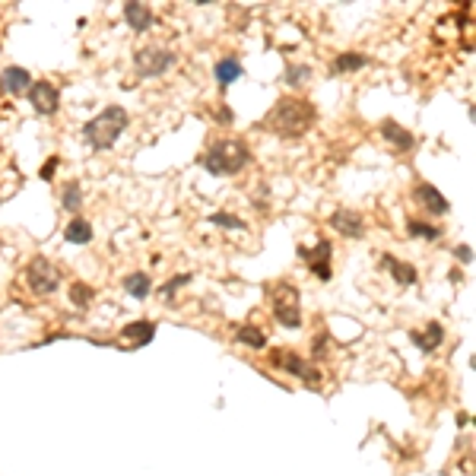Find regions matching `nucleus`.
Masks as SVG:
<instances>
[{
	"mask_svg": "<svg viewBox=\"0 0 476 476\" xmlns=\"http://www.w3.org/2000/svg\"><path fill=\"white\" fill-rule=\"evenodd\" d=\"M124 289H127V296H134V298H149V292H153V280H149V274H143V270H137V274H131L124 280Z\"/></svg>",
	"mask_w": 476,
	"mask_h": 476,
	"instance_id": "412c9836",
	"label": "nucleus"
},
{
	"mask_svg": "<svg viewBox=\"0 0 476 476\" xmlns=\"http://www.w3.org/2000/svg\"><path fill=\"white\" fill-rule=\"evenodd\" d=\"M153 337H156V324L153 321H134V324H127V328L121 330L118 346H124V350H137V346L153 343Z\"/></svg>",
	"mask_w": 476,
	"mask_h": 476,
	"instance_id": "f8f14e48",
	"label": "nucleus"
},
{
	"mask_svg": "<svg viewBox=\"0 0 476 476\" xmlns=\"http://www.w3.org/2000/svg\"><path fill=\"white\" fill-rule=\"evenodd\" d=\"M410 340H413V343H416L423 352H435L441 343H445V328H441L438 321H432L426 330H413Z\"/></svg>",
	"mask_w": 476,
	"mask_h": 476,
	"instance_id": "a211bd4d",
	"label": "nucleus"
},
{
	"mask_svg": "<svg viewBox=\"0 0 476 476\" xmlns=\"http://www.w3.org/2000/svg\"><path fill=\"white\" fill-rule=\"evenodd\" d=\"M60 207L70 210V213H77V210L83 207V188H80V181H67V185L60 188Z\"/></svg>",
	"mask_w": 476,
	"mask_h": 476,
	"instance_id": "b1692460",
	"label": "nucleus"
},
{
	"mask_svg": "<svg viewBox=\"0 0 476 476\" xmlns=\"http://www.w3.org/2000/svg\"><path fill=\"white\" fill-rule=\"evenodd\" d=\"M29 86H32V73L26 67H6L0 73V92H6V95L29 92Z\"/></svg>",
	"mask_w": 476,
	"mask_h": 476,
	"instance_id": "2eb2a0df",
	"label": "nucleus"
},
{
	"mask_svg": "<svg viewBox=\"0 0 476 476\" xmlns=\"http://www.w3.org/2000/svg\"><path fill=\"white\" fill-rule=\"evenodd\" d=\"M298 257H302V261L308 264V270L318 276V280L328 283L330 276H333V267H330L333 244H330V238H321V242L315 244V251H308V248H302V244H298Z\"/></svg>",
	"mask_w": 476,
	"mask_h": 476,
	"instance_id": "1a4fd4ad",
	"label": "nucleus"
},
{
	"mask_svg": "<svg viewBox=\"0 0 476 476\" xmlns=\"http://www.w3.org/2000/svg\"><path fill=\"white\" fill-rule=\"evenodd\" d=\"M381 137L391 143L397 153H410V149H416V137H413V131H406L404 124H397V121H381Z\"/></svg>",
	"mask_w": 476,
	"mask_h": 476,
	"instance_id": "ddd939ff",
	"label": "nucleus"
},
{
	"mask_svg": "<svg viewBox=\"0 0 476 476\" xmlns=\"http://www.w3.org/2000/svg\"><path fill=\"white\" fill-rule=\"evenodd\" d=\"M270 296V308H274V318L276 324H283V328L296 330L302 328V308H298V289L289 283H276L267 289Z\"/></svg>",
	"mask_w": 476,
	"mask_h": 476,
	"instance_id": "20e7f679",
	"label": "nucleus"
},
{
	"mask_svg": "<svg viewBox=\"0 0 476 476\" xmlns=\"http://www.w3.org/2000/svg\"><path fill=\"white\" fill-rule=\"evenodd\" d=\"M318 121V108L311 105L308 99H296V95H289V99H280L274 108H270V114L264 118V127H267L270 134H276V137H305V134L315 127Z\"/></svg>",
	"mask_w": 476,
	"mask_h": 476,
	"instance_id": "f257e3e1",
	"label": "nucleus"
},
{
	"mask_svg": "<svg viewBox=\"0 0 476 476\" xmlns=\"http://www.w3.org/2000/svg\"><path fill=\"white\" fill-rule=\"evenodd\" d=\"M235 340L244 346H251V350H264L267 346V333L261 328H254V324H242V328H235Z\"/></svg>",
	"mask_w": 476,
	"mask_h": 476,
	"instance_id": "4be33fe9",
	"label": "nucleus"
},
{
	"mask_svg": "<svg viewBox=\"0 0 476 476\" xmlns=\"http://www.w3.org/2000/svg\"><path fill=\"white\" fill-rule=\"evenodd\" d=\"M60 283H64V276L51 257H32V264L26 267V286L32 289V296H54Z\"/></svg>",
	"mask_w": 476,
	"mask_h": 476,
	"instance_id": "39448f33",
	"label": "nucleus"
},
{
	"mask_svg": "<svg viewBox=\"0 0 476 476\" xmlns=\"http://www.w3.org/2000/svg\"><path fill=\"white\" fill-rule=\"evenodd\" d=\"M210 222H213V226H222V229H232V232H244V229H248V222H244L242 216L226 213V210L213 213V216H210Z\"/></svg>",
	"mask_w": 476,
	"mask_h": 476,
	"instance_id": "a878e982",
	"label": "nucleus"
},
{
	"mask_svg": "<svg viewBox=\"0 0 476 476\" xmlns=\"http://www.w3.org/2000/svg\"><path fill=\"white\" fill-rule=\"evenodd\" d=\"M95 298V289L86 283H70V302L77 305V308H90V302Z\"/></svg>",
	"mask_w": 476,
	"mask_h": 476,
	"instance_id": "bb28decb",
	"label": "nucleus"
},
{
	"mask_svg": "<svg viewBox=\"0 0 476 476\" xmlns=\"http://www.w3.org/2000/svg\"><path fill=\"white\" fill-rule=\"evenodd\" d=\"M454 257H458L460 264H470L473 261V248H470V244H458V248H454Z\"/></svg>",
	"mask_w": 476,
	"mask_h": 476,
	"instance_id": "c85d7f7f",
	"label": "nucleus"
},
{
	"mask_svg": "<svg viewBox=\"0 0 476 476\" xmlns=\"http://www.w3.org/2000/svg\"><path fill=\"white\" fill-rule=\"evenodd\" d=\"M194 280V274H178V276H172L168 283H162L159 286V296H166V298H175V292H181L185 286Z\"/></svg>",
	"mask_w": 476,
	"mask_h": 476,
	"instance_id": "cd10ccee",
	"label": "nucleus"
},
{
	"mask_svg": "<svg viewBox=\"0 0 476 476\" xmlns=\"http://www.w3.org/2000/svg\"><path fill=\"white\" fill-rule=\"evenodd\" d=\"M413 200H416L428 216H448V210H451L448 197L441 194L435 185H428V181H419V185L413 188Z\"/></svg>",
	"mask_w": 476,
	"mask_h": 476,
	"instance_id": "9d476101",
	"label": "nucleus"
},
{
	"mask_svg": "<svg viewBox=\"0 0 476 476\" xmlns=\"http://www.w3.org/2000/svg\"><path fill=\"white\" fill-rule=\"evenodd\" d=\"M153 10H149L146 4H124V23L131 26L134 32H146V29H153Z\"/></svg>",
	"mask_w": 476,
	"mask_h": 476,
	"instance_id": "f3484780",
	"label": "nucleus"
},
{
	"mask_svg": "<svg viewBox=\"0 0 476 476\" xmlns=\"http://www.w3.org/2000/svg\"><path fill=\"white\" fill-rule=\"evenodd\" d=\"M328 222H330V229H337L343 238H362L365 235V220L356 210H337V213H330Z\"/></svg>",
	"mask_w": 476,
	"mask_h": 476,
	"instance_id": "9b49d317",
	"label": "nucleus"
},
{
	"mask_svg": "<svg viewBox=\"0 0 476 476\" xmlns=\"http://www.w3.org/2000/svg\"><path fill=\"white\" fill-rule=\"evenodd\" d=\"M216 121H222V124H229V121H232V112H229L226 105H220V112H216Z\"/></svg>",
	"mask_w": 476,
	"mask_h": 476,
	"instance_id": "2f4dec72",
	"label": "nucleus"
},
{
	"mask_svg": "<svg viewBox=\"0 0 476 476\" xmlns=\"http://www.w3.org/2000/svg\"><path fill=\"white\" fill-rule=\"evenodd\" d=\"M406 235H410V238H423V242H438L441 229L432 226V222H423V220H406Z\"/></svg>",
	"mask_w": 476,
	"mask_h": 476,
	"instance_id": "5701e85b",
	"label": "nucleus"
},
{
	"mask_svg": "<svg viewBox=\"0 0 476 476\" xmlns=\"http://www.w3.org/2000/svg\"><path fill=\"white\" fill-rule=\"evenodd\" d=\"M251 149L244 140H235V137H226V140H216L213 146L207 149L203 156H197V162H200L203 168H207L210 175H238L244 172V168L251 166Z\"/></svg>",
	"mask_w": 476,
	"mask_h": 476,
	"instance_id": "7ed1b4c3",
	"label": "nucleus"
},
{
	"mask_svg": "<svg viewBox=\"0 0 476 476\" xmlns=\"http://www.w3.org/2000/svg\"><path fill=\"white\" fill-rule=\"evenodd\" d=\"M213 77H216V83H220V90H229V86L244 77V67L238 58H220L213 67Z\"/></svg>",
	"mask_w": 476,
	"mask_h": 476,
	"instance_id": "dca6fc26",
	"label": "nucleus"
},
{
	"mask_svg": "<svg viewBox=\"0 0 476 476\" xmlns=\"http://www.w3.org/2000/svg\"><path fill=\"white\" fill-rule=\"evenodd\" d=\"M127 124H131L127 108L108 105L83 124V140L90 143V149H95V153H105V149H112L114 143L121 140V134L127 131Z\"/></svg>",
	"mask_w": 476,
	"mask_h": 476,
	"instance_id": "f03ea898",
	"label": "nucleus"
},
{
	"mask_svg": "<svg viewBox=\"0 0 476 476\" xmlns=\"http://www.w3.org/2000/svg\"><path fill=\"white\" fill-rule=\"evenodd\" d=\"M64 242L67 244H90L92 242V222L83 220V216L70 220V222H67V229H64Z\"/></svg>",
	"mask_w": 476,
	"mask_h": 476,
	"instance_id": "aec40b11",
	"label": "nucleus"
},
{
	"mask_svg": "<svg viewBox=\"0 0 476 476\" xmlns=\"http://www.w3.org/2000/svg\"><path fill=\"white\" fill-rule=\"evenodd\" d=\"M328 343H330L328 333H318V340H315V356H321V352L328 350Z\"/></svg>",
	"mask_w": 476,
	"mask_h": 476,
	"instance_id": "7c9ffc66",
	"label": "nucleus"
},
{
	"mask_svg": "<svg viewBox=\"0 0 476 476\" xmlns=\"http://www.w3.org/2000/svg\"><path fill=\"white\" fill-rule=\"evenodd\" d=\"M311 80V67L308 64H286L283 70V83L286 86H302Z\"/></svg>",
	"mask_w": 476,
	"mask_h": 476,
	"instance_id": "393cba45",
	"label": "nucleus"
},
{
	"mask_svg": "<svg viewBox=\"0 0 476 476\" xmlns=\"http://www.w3.org/2000/svg\"><path fill=\"white\" fill-rule=\"evenodd\" d=\"M381 267L394 276V283H397V286H416L419 283L416 267L406 264V261H400V257H394V254H381Z\"/></svg>",
	"mask_w": 476,
	"mask_h": 476,
	"instance_id": "4468645a",
	"label": "nucleus"
},
{
	"mask_svg": "<svg viewBox=\"0 0 476 476\" xmlns=\"http://www.w3.org/2000/svg\"><path fill=\"white\" fill-rule=\"evenodd\" d=\"M58 162H60L58 156H51V159L45 162V166H42V172H38V175H42V181H51V178H54V168H58Z\"/></svg>",
	"mask_w": 476,
	"mask_h": 476,
	"instance_id": "c756f323",
	"label": "nucleus"
},
{
	"mask_svg": "<svg viewBox=\"0 0 476 476\" xmlns=\"http://www.w3.org/2000/svg\"><path fill=\"white\" fill-rule=\"evenodd\" d=\"M369 64H372L369 54H362V51H343V54H337V58H333L330 73H356V70H362V67H369Z\"/></svg>",
	"mask_w": 476,
	"mask_h": 476,
	"instance_id": "6ab92c4d",
	"label": "nucleus"
},
{
	"mask_svg": "<svg viewBox=\"0 0 476 476\" xmlns=\"http://www.w3.org/2000/svg\"><path fill=\"white\" fill-rule=\"evenodd\" d=\"M270 365H276V369H283V372H289V375L302 378L308 387H321V372H318L308 359H302L298 352H292V350H276L274 356H270Z\"/></svg>",
	"mask_w": 476,
	"mask_h": 476,
	"instance_id": "0eeeda50",
	"label": "nucleus"
},
{
	"mask_svg": "<svg viewBox=\"0 0 476 476\" xmlns=\"http://www.w3.org/2000/svg\"><path fill=\"white\" fill-rule=\"evenodd\" d=\"M175 60H178V54L168 48H140V51H134V70L143 80H153L172 70Z\"/></svg>",
	"mask_w": 476,
	"mask_h": 476,
	"instance_id": "423d86ee",
	"label": "nucleus"
},
{
	"mask_svg": "<svg viewBox=\"0 0 476 476\" xmlns=\"http://www.w3.org/2000/svg\"><path fill=\"white\" fill-rule=\"evenodd\" d=\"M29 102H32V112L42 114V118H51V114H58L60 108V90L51 83V80H32L29 86Z\"/></svg>",
	"mask_w": 476,
	"mask_h": 476,
	"instance_id": "6e6552de",
	"label": "nucleus"
}]
</instances>
